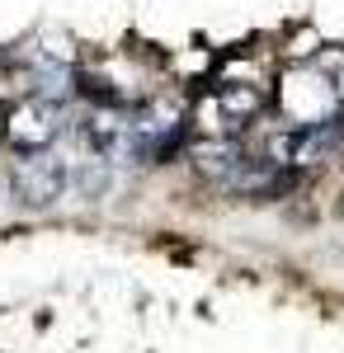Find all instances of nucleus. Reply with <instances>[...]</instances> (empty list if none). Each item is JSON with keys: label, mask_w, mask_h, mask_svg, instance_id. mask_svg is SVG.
<instances>
[{"label": "nucleus", "mask_w": 344, "mask_h": 353, "mask_svg": "<svg viewBox=\"0 0 344 353\" xmlns=\"http://www.w3.org/2000/svg\"><path fill=\"white\" fill-rule=\"evenodd\" d=\"M66 179H71V161L52 146H43V151H24V161L10 174V189L24 208H52L66 193Z\"/></svg>", "instance_id": "1"}, {"label": "nucleus", "mask_w": 344, "mask_h": 353, "mask_svg": "<svg viewBox=\"0 0 344 353\" xmlns=\"http://www.w3.org/2000/svg\"><path fill=\"white\" fill-rule=\"evenodd\" d=\"M61 128H66V104L57 94H33L5 113V141L15 151H43L61 137Z\"/></svg>", "instance_id": "2"}, {"label": "nucleus", "mask_w": 344, "mask_h": 353, "mask_svg": "<svg viewBox=\"0 0 344 353\" xmlns=\"http://www.w3.org/2000/svg\"><path fill=\"white\" fill-rule=\"evenodd\" d=\"M278 104H283V113H288L297 128H302V123H321V118H330V113L344 109L340 90L330 85V76H325L321 66L292 71L288 81H283V90H278Z\"/></svg>", "instance_id": "3"}, {"label": "nucleus", "mask_w": 344, "mask_h": 353, "mask_svg": "<svg viewBox=\"0 0 344 353\" xmlns=\"http://www.w3.org/2000/svg\"><path fill=\"white\" fill-rule=\"evenodd\" d=\"M80 146L90 151V156H99V161L118 165V161H133L137 156V141H133V118H123V113L104 109L85 113V123H80Z\"/></svg>", "instance_id": "4"}, {"label": "nucleus", "mask_w": 344, "mask_h": 353, "mask_svg": "<svg viewBox=\"0 0 344 353\" xmlns=\"http://www.w3.org/2000/svg\"><path fill=\"white\" fill-rule=\"evenodd\" d=\"M189 161H193V170H198L203 179L231 184V174L240 170L245 151H240L231 137H203V141H193V146H189Z\"/></svg>", "instance_id": "5"}, {"label": "nucleus", "mask_w": 344, "mask_h": 353, "mask_svg": "<svg viewBox=\"0 0 344 353\" xmlns=\"http://www.w3.org/2000/svg\"><path fill=\"white\" fill-rule=\"evenodd\" d=\"M340 217H344V198H340Z\"/></svg>", "instance_id": "6"}]
</instances>
